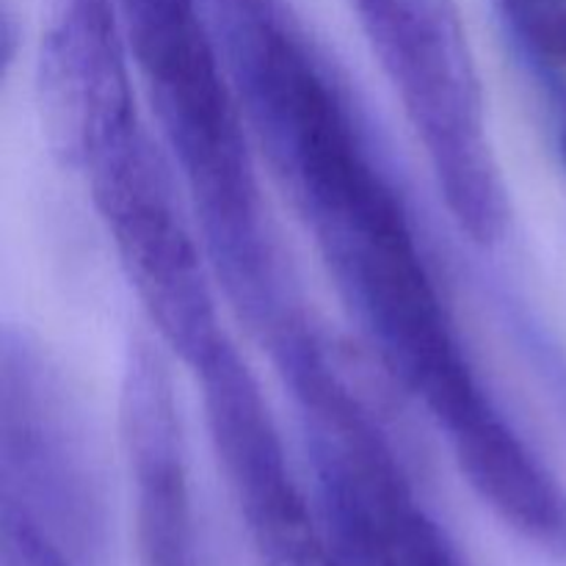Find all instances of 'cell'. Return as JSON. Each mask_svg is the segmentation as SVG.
Returning a JSON list of instances; mask_svg holds the SVG:
<instances>
[{
    "mask_svg": "<svg viewBox=\"0 0 566 566\" xmlns=\"http://www.w3.org/2000/svg\"><path fill=\"white\" fill-rule=\"evenodd\" d=\"M562 158H564V166H566V119L562 125Z\"/></svg>",
    "mask_w": 566,
    "mask_h": 566,
    "instance_id": "30bf717a",
    "label": "cell"
},
{
    "mask_svg": "<svg viewBox=\"0 0 566 566\" xmlns=\"http://www.w3.org/2000/svg\"><path fill=\"white\" fill-rule=\"evenodd\" d=\"M125 39L227 296L260 337L298 307L265 216L252 127L197 0H122Z\"/></svg>",
    "mask_w": 566,
    "mask_h": 566,
    "instance_id": "6da1fadb",
    "label": "cell"
},
{
    "mask_svg": "<svg viewBox=\"0 0 566 566\" xmlns=\"http://www.w3.org/2000/svg\"><path fill=\"white\" fill-rule=\"evenodd\" d=\"M83 175L158 343L193 368L224 329L210 282L213 263L205 260L208 247L186 213L169 158L138 119Z\"/></svg>",
    "mask_w": 566,
    "mask_h": 566,
    "instance_id": "3957f363",
    "label": "cell"
},
{
    "mask_svg": "<svg viewBox=\"0 0 566 566\" xmlns=\"http://www.w3.org/2000/svg\"><path fill=\"white\" fill-rule=\"evenodd\" d=\"M193 374L205 423L254 551L265 566H337L324 525L315 523L287 464L258 376L230 337H221Z\"/></svg>",
    "mask_w": 566,
    "mask_h": 566,
    "instance_id": "5b68a950",
    "label": "cell"
},
{
    "mask_svg": "<svg viewBox=\"0 0 566 566\" xmlns=\"http://www.w3.org/2000/svg\"><path fill=\"white\" fill-rule=\"evenodd\" d=\"M514 31L553 66H566V0H503Z\"/></svg>",
    "mask_w": 566,
    "mask_h": 566,
    "instance_id": "ba28073f",
    "label": "cell"
},
{
    "mask_svg": "<svg viewBox=\"0 0 566 566\" xmlns=\"http://www.w3.org/2000/svg\"><path fill=\"white\" fill-rule=\"evenodd\" d=\"M119 431L136 490L142 566H193V506L180 407L164 348L133 337L119 392Z\"/></svg>",
    "mask_w": 566,
    "mask_h": 566,
    "instance_id": "8992f818",
    "label": "cell"
},
{
    "mask_svg": "<svg viewBox=\"0 0 566 566\" xmlns=\"http://www.w3.org/2000/svg\"><path fill=\"white\" fill-rule=\"evenodd\" d=\"M70 398L48 359L6 335L0 509L48 531L86 566L105 539L103 501Z\"/></svg>",
    "mask_w": 566,
    "mask_h": 566,
    "instance_id": "277c9868",
    "label": "cell"
},
{
    "mask_svg": "<svg viewBox=\"0 0 566 566\" xmlns=\"http://www.w3.org/2000/svg\"><path fill=\"white\" fill-rule=\"evenodd\" d=\"M125 50L97 0L77 3L44 42L39 64L44 133L72 169H86L94 155L142 119Z\"/></svg>",
    "mask_w": 566,
    "mask_h": 566,
    "instance_id": "52a82bcc",
    "label": "cell"
},
{
    "mask_svg": "<svg viewBox=\"0 0 566 566\" xmlns=\"http://www.w3.org/2000/svg\"><path fill=\"white\" fill-rule=\"evenodd\" d=\"M374 53L412 122L453 221L501 241L509 199L486 133L484 92L457 20L437 0H357Z\"/></svg>",
    "mask_w": 566,
    "mask_h": 566,
    "instance_id": "7a4b0ae2",
    "label": "cell"
},
{
    "mask_svg": "<svg viewBox=\"0 0 566 566\" xmlns=\"http://www.w3.org/2000/svg\"><path fill=\"white\" fill-rule=\"evenodd\" d=\"M403 556H407V566H470L448 531L420 506L409 512L407 531H403Z\"/></svg>",
    "mask_w": 566,
    "mask_h": 566,
    "instance_id": "9c48e42d",
    "label": "cell"
}]
</instances>
